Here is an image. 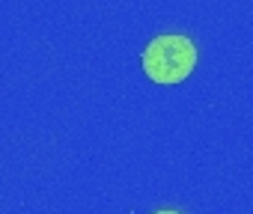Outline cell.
I'll list each match as a JSON object with an SVG mask.
<instances>
[{"label":"cell","mask_w":253,"mask_h":214,"mask_svg":"<svg viewBox=\"0 0 253 214\" xmlns=\"http://www.w3.org/2000/svg\"><path fill=\"white\" fill-rule=\"evenodd\" d=\"M143 71L155 83H182L197 66V48L188 36H158L143 51Z\"/></svg>","instance_id":"6da1fadb"},{"label":"cell","mask_w":253,"mask_h":214,"mask_svg":"<svg viewBox=\"0 0 253 214\" xmlns=\"http://www.w3.org/2000/svg\"><path fill=\"white\" fill-rule=\"evenodd\" d=\"M155 214H179V211H155Z\"/></svg>","instance_id":"7a4b0ae2"}]
</instances>
